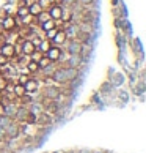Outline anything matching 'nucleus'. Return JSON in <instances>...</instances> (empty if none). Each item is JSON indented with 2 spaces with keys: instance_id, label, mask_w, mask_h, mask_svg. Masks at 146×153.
<instances>
[{
  "instance_id": "nucleus-1",
  "label": "nucleus",
  "mask_w": 146,
  "mask_h": 153,
  "mask_svg": "<svg viewBox=\"0 0 146 153\" xmlns=\"http://www.w3.org/2000/svg\"><path fill=\"white\" fill-rule=\"evenodd\" d=\"M80 74V71H79V68H74V66H60V68H55V71L52 73V77L55 82L58 84H68V82H72L74 79L79 77Z\"/></svg>"
},
{
  "instance_id": "nucleus-2",
  "label": "nucleus",
  "mask_w": 146,
  "mask_h": 153,
  "mask_svg": "<svg viewBox=\"0 0 146 153\" xmlns=\"http://www.w3.org/2000/svg\"><path fill=\"white\" fill-rule=\"evenodd\" d=\"M44 55H46L52 63H55V62H60L61 57H63V49H61V46H55V44H52Z\"/></svg>"
},
{
  "instance_id": "nucleus-3",
  "label": "nucleus",
  "mask_w": 146,
  "mask_h": 153,
  "mask_svg": "<svg viewBox=\"0 0 146 153\" xmlns=\"http://www.w3.org/2000/svg\"><path fill=\"white\" fill-rule=\"evenodd\" d=\"M0 29L5 32H14L18 29V19L14 16H5L0 22Z\"/></svg>"
},
{
  "instance_id": "nucleus-4",
  "label": "nucleus",
  "mask_w": 146,
  "mask_h": 153,
  "mask_svg": "<svg viewBox=\"0 0 146 153\" xmlns=\"http://www.w3.org/2000/svg\"><path fill=\"white\" fill-rule=\"evenodd\" d=\"M0 55L7 57L8 60H13L16 55H18L14 44H11V43H5V44H2V46H0Z\"/></svg>"
},
{
  "instance_id": "nucleus-5",
  "label": "nucleus",
  "mask_w": 146,
  "mask_h": 153,
  "mask_svg": "<svg viewBox=\"0 0 146 153\" xmlns=\"http://www.w3.org/2000/svg\"><path fill=\"white\" fill-rule=\"evenodd\" d=\"M5 131H7V139H18V137H21V126H19L18 122H13Z\"/></svg>"
},
{
  "instance_id": "nucleus-6",
  "label": "nucleus",
  "mask_w": 146,
  "mask_h": 153,
  "mask_svg": "<svg viewBox=\"0 0 146 153\" xmlns=\"http://www.w3.org/2000/svg\"><path fill=\"white\" fill-rule=\"evenodd\" d=\"M66 41H68V35L63 29H58V32L55 33V36L50 39V43L55 44V46H65Z\"/></svg>"
},
{
  "instance_id": "nucleus-7",
  "label": "nucleus",
  "mask_w": 146,
  "mask_h": 153,
  "mask_svg": "<svg viewBox=\"0 0 146 153\" xmlns=\"http://www.w3.org/2000/svg\"><path fill=\"white\" fill-rule=\"evenodd\" d=\"M60 93H61V88H60L58 85H50V87L44 88V98L50 100V101L57 100V96H58Z\"/></svg>"
},
{
  "instance_id": "nucleus-8",
  "label": "nucleus",
  "mask_w": 146,
  "mask_h": 153,
  "mask_svg": "<svg viewBox=\"0 0 146 153\" xmlns=\"http://www.w3.org/2000/svg\"><path fill=\"white\" fill-rule=\"evenodd\" d=\"M47 13H49V16H50V19H54V21H60V16H61V13H63V7L61 5H58V3H52L49 7V10H47Z\"/></svg>"
},
{
  "instance_id": "nucleus-9",
  "label": "nucleus",
  "mask_w": 146,
  "mask_h": 153,
  "mask_svg": "<svg viewBox=\"0 0 146 153\" xmlns=\"http://www.w3.org/2000/svg\"><path fill=\"white\" fill-rule=\"evenodd\" d=\"M24 87H25V92L27 93L33 95V93H36L38 90H39V82H38L36 77H29V81L24 84Z\"/></svg>"
},
{
  "instance_id": "nucleus-10",
  "label": "nucleus",
  "mask_w": 146,
  "mask_h": 153,
  "mask_svg": "<svg viewBox=\"0 0 146 153\" xmlns=\"http://www.w3.org/2000/svg\"><path fill=\"white\" fill-rule=\"evenodd\" d=\"M35 51H36V48L32 44L30 39H24V41H22L21 52H22V55H24V57H30V55L35 52Z\"/></svg>"
},
{
  "instance_id": "nucleus-11",
  "label": "nucleus",
  "mask_w": 146,
  "mask_h": 153,
  "mask_svg": "<svg viewBox=\"0 0 146 153\" xmlns=\"http://www.w3.org/2000/svg\"><path fill=\"white\" fill-rule=\"evenodd\" d=\"M27 107H29V112H30V114L36 115V117H39V115L44 112V104L39 103V101H33V103H30Z\"/></svg>"
},
{
  "instance_id": "nucleus-12",
  "label": "nucleus",
  "mask_w": 146,
  "mask_h": 153,
  "mask_svg": "<svg viewBox=\"0 0 146 153\" xmlns=\"http://www.w3.org/2000/svg\"><path fill=\"white\" fill-rule=\"evenodd\" d=\"M18 107H19V104H18V103H14V101H8V104L5 103V115H8V117H11V118H14L16 112H18Z\"/></svg>"
},
{
  "instance_id": "nucleus-13",
  "label": "nucleus",
  "mask_w": 146,
  "mask_h": 153,
  "mask_svg": "<svg viewBox=\"0 0 146 153\" xmlns=\"http://www.w3.org/2000/svg\"><path fill=\"white\" fill-rule=\"evenodd\" d=\"M66 65L68 66H74V68H79L80 65H83V62H82V55H79V54H72L69 60L66 62Z\"/></svg>"
},
{
  "instance_id": "nucleus-14",
  "label": "nucleus",
  "mask_w": 146,
  "mask_h": 153,
  "mask_svg": "<svg viewBox=\"0 0 146 153\" xmlns=\"http://www.w3.org/2000/svg\"><path fill=\"white\" fill-rule=\"evenodd\" d=\"M72 14H74V13H72L71 10H65V8H63V13H61L58 22H61V24H69V22L72 21V18H74Z\"/></svg>"
},
{
  "instance_id": "nucleus-15",
  "label": "nucleus",
  "mask_w": 146,
  "mask_h": 153,
  "mask_svg": "<svg viewBox=\"0 0 146 153\" xmlns=\"http://www.w3.org/2000/svg\"><path fill=\"white\" fill-rule=\"evenodd\" d=\"M27 7H29V14L35 16V18L43 11V8L39 7V3H38V2H30L29 5H27Z\"/></svg>"
},
{
  "instance_id": "nucleus-16",
  "label": "nucleus",
  "mask_w": 146,
  "mask_h": 153,
  "mask_svg": "<svg viewBox=\"0 0 146 153\" xmlns=\"http://www.w3.org/2000/svg\"><path fill=\"white\" fill-rule=\"evenodd\" d=\"M68 54H79L80 55V43L76 41V39H72V41L68 44Z\"/></svg>"
},
{
  "instance_id": "nucleus-17",
  "label": "nucleus",
  "mask_w": 146,
  "mask_h": 153,
  "mask_svg": "<svg viewBox=\"0 0 146 153\" xmlns=\"http://www.w3.org/2000/svg\"><path fill=\"white\" fill-rule=\"evenodd\" d=\"M25 93H27V92H25V87L22 85V84H18V82H16V84H14V87H13V95L19 100L21 96H24Z\"/></svg>"
},
{
  "instance_id": "nucleus-18",
  "label": "nucleus",
  "mask_w": 146,
  "mask_h": 153,
  "mask_svg": "<svg viewBox=\"0 0 146 153\" xmlns=\"http://www.w3.org/2000/svg\"><path fill=\"white\" fill-rule=\"evenodd\" d=\"M41 25V30L43 32H47L50 29H54V27H58L57 25V21H54V19H47V21H44L43 24H39Z\"/></svg>"
},
{
  "instance_id": "nucleus-19",
  "label": "nucleus",
  "mask_w": 146,
  "mask_h": 153,
  "mask_svg": "<svg viewBox=\"0 0 146 153\" xmlns=\"http://www.w3.org/2000/svg\"><path fill=\"white\" fill-rule=\"evenodd\" d=\"M50 46H52L50 39L43 38V39H41V43H39V46H38V51H39V52H43V54H46V52H47V49H49Z\"/></svg>"
},
{
  "instance_id": "nucleus-20",
  "label": "nucleus",
  "mask_w": 146,
  "mask_h": 153,
  "mask_svg": "<svg viewBox=\"0 0 146 153\" xmlns=\"http://www.w3.org/2000/svg\"><path fill=\"white\" fill-rule=\"evenodd\" d=\"M25 68H27V71L33 73V74H36V73L41 71V70H39V66H38V62H33V60H29V62H27Z\"/></svg>"
},
{
  "instance_id": "nucleus-21",
  "label": "nucleus",
  "mask_w": 146,
  "mask_h": 153,
  "mask_svg": "<svg viewBox=\"0 0 146 153\" xmlns=\"http://www.w3.org/2000/svg\"><path fill=\"white\" fill-rule=\"evenodd\" d=\"M13 122H14V120H13L11 117H8V115H2V117H0V128L7 129V128H8Z\"/></svg>"
},
{
  "instance_id": "nucleus-22",
  "label": "nucleus",
  "mask_w": 146,
  "mask_h": 153,
  "mask_svg": "<svg viewBox=\"0 0 146 153\" xmlns=\"http://www.w3.org/2000/svg\"><path fill=\"white\" fill-rule=\"evenodd\" d=\"M52 65V62H50L46 55H43L41 59L38 60V66H39V70H44V68H47V66H50Z\"/></svg>"
},
{
  "instance_id": "nucleus-23",
  "label": "nucleus",
  "mask_w": 146,
  "mask_h": 153,
  "mask_svg": "<svg viewBox=\"0 0 146 153\" xmlns=\"http://www.w3.org/2000/svg\"><path fill=\"white\" fill-rule=\"evenodd\" d=\"M27 14H29V7H19V8H18V18H19V19L25 18Z\"/></svg>"
},
{
  "instance_id": "nucleus-24",
  "label": "nucleus",
  "mask_w": 146,
  "mask_h": 153,
  "mask_svg": "<svg viewBox=\"0 0 146 153\" xmlns=\"http://www.w3.org/2000/svg\"><path fill=\"white\" fill-rule=\"evenodd\" d=\"M58 32V27H54V29H50V30H47V32H44L46 33V39H52L54 36H55V33Z\"/></svg>"
},
{
  "instance_id": "nucleus-25",
  "label": "nucleus",
  "mask_w": 146,
  "mask_h": 153,
  "mask_svg": "<svg viewBox=\"0 0 146 153\" xmlns=\"http://www.w3.org/2000/svg\"><path fill=\"white\" fill-rule=\"evenodd\" d=\"M43 55H44V54H43V52H39V51L36 49V51H35V52H33V54L30 55V60H33V62H38L39 59H41V57H43Z\"/></svg>"
},
{
  "instance_id": "nucleus-26",
  "label": "nucleus",
  "mask_w": 146,
  "mask_h": 153,
  "mask_svg": "<svg viewBox=\"0 0 146 153\" xmlns=\"http://www.w3.org/2000/svg\"><path fill=\"white\" fill-rule=\"evenodd\" d=\"M36 2L39 3V7H41L43 10H46V8H49L50 5H52V2H50V0H36Z\"/></svg>"
},
{
  "instance_id": "nucleus-27",
  "label": "nucleus",
  "mask_w": 146,
  "mask_h": 153,
  "mask_svg": "<svg viewBox=\"0 0 146 153\" xmlns=\"http://www.w3.org/2000/svg\"><path fill=\"white\" fill-rule=\"evenodd\" d=\"M27 81H29V76H25V74H19V76H18V81H16V82H18V84H22V85H24V84H25Z\"/></svg>"
},
{
  "instance_id": "nucleus-28",
  "label": "nucleus",
  "mask_w": 146,
  "mask_h": 153,
  "mask_svg": "<svg viewBox=\"0 0 146 153\" xmlns=\"http://www.w3.org/2000/svg\"><path fill=\"white\" fill-rule=\"evenodd\" d=\"M8 63H10V60L7 57H3V55H0V68L5 66V65H8Z\"/></svg>"
},
{
  "instance_id": "nucleus-29",
  "label": "nucleus",
  "mask_w": 146,
  "mask_h": 153,
  "mask_svg": "<svg viewBox=\"0 0 146 153\" xmlns=\"http://www.w3.org/2000/svg\"><path fill=\"white\" fill-rule=\"evenodd\" d=\"M94 0H79V3L82 5V7H88V5H91Z\"/></svg>"
},
{
  "instance_id": "nucleus-30",
  "label": "nucleus",
  "mask_w": 146,
  "mask_h": 153,
  "mask_svg": "<svg viewBox=\"0 0 146 153\" xmlns=\"http://www.w3.org/2000/svg\"><path fill=\"white\" fill-rule=\"evenodd\" d=\"M0 140H7V131L3 128H0Z\"/></svg>"
},
{
  "instance_id": "nucleus-31",
  "label": "nucleus",
  "mask_w": 146,
  "mask_h": 153,
  "mask_svg": "<svg viewBox=\"0 0 146 153\" xmlns=\"http://www.w3.org/2000/svg\"><path fill=\"white\" fill-rule=\"evenodd\" d=\"M5 115V104H3V101H0V117Z\"/></svg>"
},
{
  "instance_id": "nucleus-32",
  "label": "nucleus",
  "mask_w": 146,
  "mask_h": 153,
  "mask_svg": "<svg viewBox=\"0 0 146 153\" xmlns=\"http://www.w3.org/2000/svg\"><path fill=\"white\" fill-rule=\"evenodd\" d=\"M5 100V96H3V92H2V90H0V101H3Z\"/></svg>"
},
{
  "instance_id": "nucleus-33",
  "label": "nucleus",
  "mask_w": 146,
  "mask_h": 153,
  "mask_svg": "<svg viewBox=\"0 0 146 153\" xmlns=\"http://www.w3.org/2000/svg\"><path fill=\"white\" fill-rule=\"evenodd\" d=\"M0 76H2V68H0Z\"/></svg>"
},
{
  "instance_id": "nucleus-34",
  "label": "nucleus",
  "mask_w": 146,
  "mask_h": 153,
  "mask_svg": "<svg viewBox=\"0 0 146 153\" xmlns=\"http://www.w3.org/2000/svg\"><path fill=\"white\" fill-rule=\"evenodd\" d=\"M0 35H2V29H0Z\"/></svg>"
}]
</instances>
